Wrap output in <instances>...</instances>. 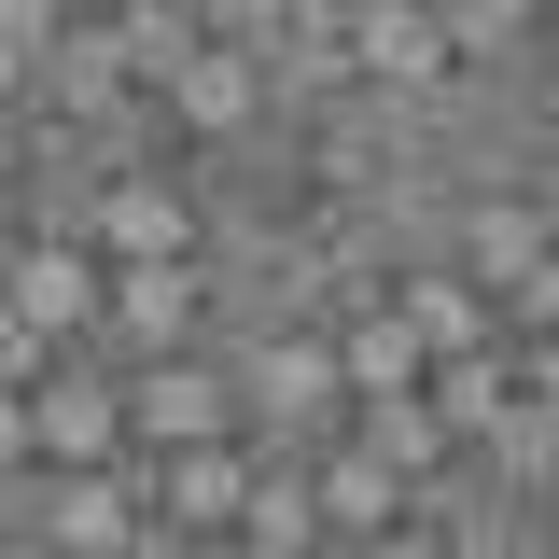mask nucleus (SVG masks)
<instances>
[{"mask_svg":"<svg viewBox=\"0 0 559 559\" xmlns=\"http://www.w3.org/2000/svg\"><path fill=\"white\" fill-rule=\"evenodd\" d=\"M168 84H182L197 127H252V112H266V70H252V57H182Z\"/></svg>","mask_w":559,"mask_h":559,"instance_id":"obj_5","label":"nucleus"},{"mask_svg":"<svg viewBox=\"0 0 559 559\" xmlns=\"http://www.w3.org/2000/svg\"><path fill=\"white\" fill-rule=\"evenodd\" d=\"M308 518H322V532H392V518H406V462L349 448V419H336V448L308 462Z\"/></svg>","mask_w":559,"mask_h":559,"instance_id":"obj_3","label":"nucleus"},{"mask_svg":"<svg viewBox=\"0 0 559 559\" xmlns=\"http://www.w3.org/2000/svg\"><path fill=\"white\" fill-rule=\"evenodd\" d=\"M252 476H266V462H252L238 419H224V433H168V448H154V518H238Z\"/></svg>","mask_w":559,"mask_h":559,"instance_id":"obj_2","label":"nucleus"},{"mask_svg":"<svg viewBox=\"0 0 559 559\" xmlns=\"http://www.w3.org/2000/svg\"><path fill=\"white\" fill-rule=\"evenodd\" d=\"M70 238H84L98 266H112V252H197V224H182V197H168V182H112V197H98V224H70Z\"/></svg>","mask_w":559,"mask_h":559,"instance_id":"obj_4","label":"nucleus"},{"mask_svg":"<svg viewBox=\"0 0 559 559\" xmlns=\"http://www.w3.org/2000/svg\"><path fill=\"white\" fill-rule=\"evenodd\" d=\"M28 462H43V476H57V462H127V392H112L98 349H57V364L28 378Z\"/></svg>","mask_w":559,"mask_h":559,"instance_id":"obj_1","label":"nucleus"},{"mask_svg":"<svg viewBox=\"0 0 559 559\" xmlns=\"http://www.w3.org/2000/svg\"><path fill=\"white\" fill-rule=\"evenodd\" d=\"M0 462H28V392L0 378Z\"/></svg>","mask_w":559,"mask_h":559,"instance_id":"obj_6","label":"nucleus"},{"mask_svg":"<svg viewBox=\"0 0 559 559\" xmlns=\"http://www.w3.org/2000/svg\"><path fill=\"white\" fill-rule=\"evenodd\" d=\"M14 238H28V224H14V210H0V266H14Z\"/></svg>","mask_w":559,"mask_h":559,"instance_id":"obj_7","label":"nucleus"}]
</instances>
